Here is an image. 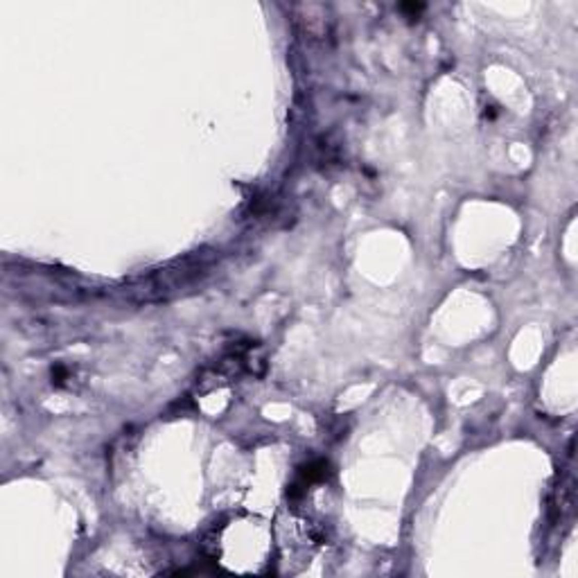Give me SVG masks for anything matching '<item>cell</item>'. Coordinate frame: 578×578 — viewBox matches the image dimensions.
Masks as SVG:
<instances>
[{"mask_svg": "<svg viewBox=\"0 0 578 578\" xmlns=\"http://www.w3.org/2000/svg\"><path fill=\"white\" fill-rule=\"evenodd\" d=\"M326 475H328V463H326V461H312V463H308L303 467V479L308 483L319 481V479H323Z\"/></svg>", "mask_w": 578, "mask_h": 578, "instance_id": "6da1fadb", "label": "cell"}, {"mask_svg": "<svg viewBox=\"0 0 578 578\" xmlns=\"http://www.w3.org/2000/svg\"><path fill=\"white\" fill-rule=\"evenodd\" d=\"M400 9L407 11V14H411V16H416V14H420V11L425 9V5L423 3H402Z\"/></svg>", "mask_w": 578, "mask_h": 578, "instance_id": "7a4b0ae2", "label": "cell"}]
</instances>
